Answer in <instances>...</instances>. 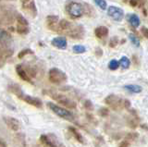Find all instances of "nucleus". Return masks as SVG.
<instances>
[{
	"mask_svg": "<svg viewBox=\"0 0 148 147\" xmlns=\"http://www.w3.org/2000/svg\"><path fill=\"white\" fill-rule=\"evenodd\" d=\"M132 59H133V62H135V63L137 64V65H138V64H139V60H138V57H137L136 56H133V57H132Z\"/></svg>",
	"mask_w": 148,
	"mask_h": 147,
	"instance_id": "45",
	"label": "nucleus"
},
{
	"mask_svg": "<svg viewBox=\"0 0 148 147\" xmlns=\"http://www.w3.org/2000/svg\"><path fill=\"white\" fill-rule=\"evenodd\" d=\"M0 147H8L6 142H5L3 139H1V138H0Z\"/></svg>",
	"mask_w": 148,
	"mask_h": 147,
	"instance_id": "44",
	"label": "nucleus"
},
{
	"mask_svg": "<svg viewBox=\"0 0 148 147\" xmlns=\"http://www.w3.org/2000/svg\"><path fill=\"white\" fill-rule=\"evenodd\" d=\"M141 34L145 36V38L148 39V29L146 28V27H142V29H141Z\"/></svg>",
	"mask_w": 148,
	"mask_h": 147,
	"instance_id": "37",
	"label": "nucleus"
},
{
	"mask_svg": "<svg viewBox=\"0 0 148 147\" xmlns=\"http://www.w3.org/2000/svg\"><path fill=\"white\" fill-rule=\"evenodd\" d=\"M145 4V0H138V6L139 8H143Z\"/></svg>",
	"mask_w": 148,
	"mask_h": 147,
	"instance_id": "43",
	"label": "nucleus"
},
{
	"mask_svg": "<svg viewBox=\"0 0 148 147\" xmlns=\"http://www.w3.org/2000/svg\"><path fill=\"white\" fill-rule=\"evenodd\" d=\"M108 15L116 21H121L124 18V11L120 8L110 6L108 8Z\"/></svg>",
	"mask_w": 148,
	"mask_h": 147,
	"instance_id": "7",
	"label": "nucleus"
},
{
	"mask_svg": "<svg viewBox=\"0 0 148 147\" xmlns=\"http://www.w3.org/2000/svg\"><path fill=\"white\" fill-rule=\"evenodd\" d=\"M31 54H34V51L31 50V49H29V48H26V49L21 50V51L18 54V57L20 58V59H21L24 57H26L27 55H31Z\"/></svg>",
	"mask_w": 148,
	"mask_h": 147,
	"instance_id": "29",
	"label": "nucleus"
},
{
	"mask_svg": "<svg viewBox=\"0 0 148 147\" xmlns=\"http://www.w3.org/2000/svg\"><path fill=\"white\" fill-rule=\"evenodd\" d=\"M18 98L22 101H24L25 103L32 105V107H37V108L43 107V103H42V101L39 98H36V97H34V96L25 94L24 93L18 96Z\"/></svg>",
	"mask_w": 148,
	"mask_h": 147,
	"instance_id": "9",
	"label": "nucleus"
},
{
	"mask_svg": "<svg viewBox=\"0 0 148 147\" xmlns=\"http://www.w3.org/2000/svg\"><path fill=\"white\" fill-rule=\"evenodd\" d=\"M0 45L5 48H10L11 45V36L7 31L1 28H0Z\"/></svg>",
	"mask_w": 148,
	"mask_h": 147,
	"instance_id": "12",
	"label": "nucleus"
},
{
	"mask_svg": "<svg viewBox=\"0 0 148 147\" xmlns=\"http://www.w3.org/2000/svg\"><path fill=\"white\" fill-rule=\"evenodd\" d=\"M129 39L132 43V44H134V46H136V47L140 46V40L138 39V37L135 34H129Z\"/></svg>",
	"mask_w": 148,
	"mask_h": 147,
	"instance_id": "27",
	"label": "nucleus"
},
{
	"mask_svg": "<svg viewBox=\"0 0 148 147\" xmlns=\"http://www.w3.org/2000/svg\"><path fill=\"white\" fill-rule=\"evenodd\" d=\"M119 39L117 37V36H114V37H112V38L110 39L108 45H109V47L114 48V47H116L119 44Z\"/></svg>",
	"mask_w": 148,
	"mask_h": 147,
	"instance_id": "33",
	"label": "nucleus"
},
{
	"mask_svg": "<svg viewBox=\"0 0 148 147\" xmlns=\"http://www.w3.org/2000/svg\"><path fill=\"white\" fill-rule=\"evenodd\" d=\"M16 71H17L18 76L20 77L22 81H27V82H32V79L28 76V74L26 73L24 68H23L22 65H17L16 66Z\"/></svg>",
	"mask_w": 148,
	"mask_h": 147,
	"instance_id": "16",
	"label": "nucleus"
},
{
	"mask_svg": "<svg viewBox=\"0 0 148 147\" xmlns=\"http://www.w3.org/2000/svg\"><path fill=\"white\" fill-rule=\"evenodd\" d=\"M119 64L121 66V68H123V70H127V68H129L130 65H131V61H130V59L127 57H122L121 58H120Z\"/></svg>",
	"mask_w": 148,
	"mask_h": 147,
	"instance_id": "25",
	"label": "nucleus"
},
{
	"mask_svg": "<svg viewBox=\"0 0 148 147\" xmlns=\"http://www.w3.org/2000/svg\"><path fill=\"white\" fill-rule=\"evenodd\" d=\"M0 47H1V46H0Z\"/></svg>",
	"mask_w": 148,
	"mask_h": 147,
	"instance_id": "51",
	"label": "nucleus"
},
{
	"mask_svg": "<svg viewBox=\"0 0 148 147\" xmlns=\"http://www.w3.org/2000/svg\"><path fill=\"white\" fill-rule=\"evenodd\" d=\"M2 14V20H3V24L6 25H10L14 21H16V13L13 10H1Z\"/></svg>",
	"mask_w": 148,
	"mask_h": 147,
	"instance_id": "10",
	"label": "nucleus"
},
{
	"mask_svg": "<svg viewBox=\"0 0 148 147\" xmlns=\"http://www.w3.org/2000/svg\"><path fill=\"white\" fill-rule=\"evenodd\" d=\"M51 44H52L53 46L57 47L58 49H66L67 44H68L67 39L65 37H61V36L54 38L52 41H51Z\"/></svg>",
	"mask_w": 148,
	"mask_h": 147,
	"instance_id": "15",
	"label": "nucleus"
},
{
	"mask_svg": "<svg viewBox=\"0 0 148 147\" xmlns=\"http://www.w3.org/2000/svg\"><path fill=\"white\" fill-rule=\"evenodd\" d=\"M108 114H109V110L108 108L103 107V108H101L99 110V115H100V116H102V117H108Z\"/></svg>",
	"mask_w": 148,
	"mask_h": 147,
	"instance_id": "36",
	"label": "nucleus"
},
{
	"mask_svg": "<svg viewBox=\"0 0 148 147\" xmlns=\"http://www.w3.org/2000/svg\"><path fill=\"white\" fill-rule=\"evenodd\" d=\"M102 55H103V50H102L100 47L95 48V56L100 57H102Z\"/></svg>",
	"mask_w": 148,
	"mask_h": 147,
	"instance_id": "39",
	"label": "nucleus"
},
{
	"mask_svg": "<svg viewBox=\"0 0 148 147\" xmlns=\"http://www.w3.org/2000/svg\"><path fill=\"white\" fill-rule=\"evenodd\" d=\"M16 31L18 34L21 35H25L30 31L29 25H21V24H17L16 26Z\"/></svg>",
	"mask_w": 148,
	"mask_h": 147,
	"instance_id": "24",
	"label": "nucleus"
},
{
	"mask_svg": "<svg viewBox=\"0 0 148 147\" xmlns=\"http://www.w3.org/2000/svg\"><path fill=\"white\" fill-rule=\"evenodd\" d=\"M58 17L54 15H49L46 18V26L47 28L53 31L58 33Z\"/></svg>",
	"mask_w": 148,
	"mask_h": 147,
	"instance_id": "14",
	"label": "nucleus"
},
{
	"mask_svg": "<svg viewBox=\"0 0 148 147\" xmlns=\"http://www.w3.org/2000/svg\"><path fill=\"white\" fill-rule=\"evenodd\" d=\"M140 121V119L137 116H134V115H132V117H130L128 119H127V123L130 128L132 129H135L137 126H138V123Z\"/></svg>",
	"mask_w": 148,
	"mask_h": 147,
	"instance_id": "22",
	"label": "nucleus"
},
{
	"mask_svg": "<svg viewBox=\"0 0 148 147\" xmlns=\"http://www.w3.org/2000/svg\"><path fill=\"white\" fill-rule=\"evenodd\" d=\"M13 54V50L10 48L0 47V68H2L6 64L8 58H9Z\"/></svg>",
	"mask_w": 148,
	"mask_h": 147,
	"instance_id": "13",
	"label": "nucleus"
},
{
	"mask_svg": "<svg viewBox=\"0 0 148 147\" xmlns=\"http://www.w3.org/2000/svg\"><path fill=\"white\" fill-rule=\"evenodd\" d=\"M108 28L106 26H99L95 30V34L98 39H104L108 35Z\"/></svg>",
	"mask_w": 148,
	"mask_h": 147,
	"instance_id": "18",
	"label": "nucleus"
},
{
	"mask_svg": "<svg viewBox=\"0 0 148 147\" xmlns=\"http://www.w3.org/2000/svg\"><path fill=\"white\" fill-rule=\"evenodd\" d=\"M69 132L71 133V134L73 135V137L75 138V139H76L79 142H81V144H83V142H84V140H83V138H82V134H81V133L79 132L74 127L69 126Z\"/></svg>",
	"mask_w": 148,
	"mask_h": 147,
	"instance_id": "20",
	"label": "nucleus"
},
{
	"mask_svg": "<svg viewBox=\"0 0 148 147\" xmlns=\"http://www.w3.org/2000/svg\"><path fill=\"white\" fill-rule=\"evenodd\" d=\"M47 107L59 118H62L64 119H66V120H69V121H71L74 119V115L71 111L60 107L58 105H56L54 103H47Z\"/></svg>",
	"mask_w": 148,
	"mask_h": 147,
	"instance_id": "3",
	"label": "nucleus"
},
{
	"mask_svg": "<svg viewBox=\"0 0 148 147\" xmlns=\"http://www.w3.org/2000/svg\"><path fill=\"white\" fill-rule=\"evenodd\" d=\"M124 88L126 89L127 91H129L130 93H132V94H139L141 93L143 91V88L140 85H136V84H128V85H125Z\"/></svg>",
	"mask_w": 148,
	"mask_h": 147,
	"instance_id": "21",
	"label": "nucleus"
},
{
	"mask_svg": "<svg viewBox=\"0 0 148 147\" xmlns=\"http://www.w3.org/2000/svg\"><path fill=\"white\" fill-rule=\"evenodd\" d=\"M119 67V61L116 60V59H112L109 63H108V68L111 70H118Z\"/></svg>",
	"mask_w": 148,
	"mask_h": 147,
	"instance_id": "31",
	"label": "nucleus"
},
{
	"mask_svg": "<svg viewBox=\"0 0 148 147\" xmlns=\"http://www.w3.org/2000/svg\"><path fill=\"white\" fill-rule=\"evenodd\" d=\"M45 93L47 95H49L51 98L54 99L55 101H57L58 103L62 105L65 107L74 109L77 107L76 103L74 102L73 100H71V98H69L68 96L64 95L62 94H58V93H56V92H52V91H46Z\"/></svg>",
	"mask_w": 148,
	"mask_h": 147,
	"instance_id": "1",
	"label": "nucleus"
},
{
	"mask_svg": "<svg viewBox=\"0 0 148 147\" xmlns=\"http://www.w3.org/2000/svg\"><path fill=\"white\" fill-rule=\"evenodd\" d=\"M123 107H125V108H130V107H131V103H130L129 100H127V99L123 100Z\"/></svg>",
	"mask_w": 148,
	"mask_h": 147,
	"instance_id": "41",
	"label": "nucleus"
},
{
	"mask_svg": "<svg viewBox=\"0 0 148 147\" xmlns=\"http://www.w3.org/2000/svg\"><path fill=\"white\" fill-rule=\"evenodd\" d=\"M82 8H83V14H86L88 17H90L92 15V8L90 5H88V4L84 3L82 5Z\"/></svg>",
	"mask_w": 148,
	"mask_h": 147,
	"instance_id": "32",
	"label": "nucleus"
},
{
	"mask_svg": "<svg viewBox=\"0 0 148 147\" xmlns=\"http://www.w3.org/2000/svg\"><path fill=\"white\" fill-rule=\"evenodd\" d=\"M83 105H84V107L87 109V110H92L94 109V105L91 102L90 100H85L84 103H83Z\"/></svg>",
	"mask_w": 148,
	"mask_h": 147,
	"instance_id": "35",
	"label": "nucleus"
},
{
	"mask_svg": "<svg viewBox=\"0 0 148 147\" xmlns=\"http://www.w3.org/2000/svg\"><path fill=\"white\" fill-rule=\"evenodd\" d=\"M95 2L97 6H98L101 10H106V7H108V5H106V0H95Z\"/></svg>",
	"mask_w": 148,
	"mask_h": 147,
	"instance_id": "34",
	"label": "nucleus"
},
{
	"mask_svg": "<svg viewBox=\"0 0 148 147\" xmlns=\"http://www.w3.org/2000/svg\"><path fill=\"white\" fill-rule=\"evenodd\" d=\"M3 23V20H2V14L1 12H0V25H1Z\"/></svg>",
	"mask_w": 148,
	"mask_h": 147,
	"instance_id": "48",
	"label": "nucleus"
},
{
	"mask_svg": "<svg viewBox=\"0 0 148 147\" xmlns=\"http://www.w3.org/2000/svg\"><path fill=\"white\" fill-rule=\"evenodd\" d=\"M129 3H130V5H131L132 8L138 6V0H130Z\"/></svg>",
	"mask_w": 148,
	"mask_h": 147,
	"instance_id": "42",
	"label": "nucleus"
},
{
	"mask_svg": "<svg viewBox=\"0 0 148 147\" xmlns=\"http://www.w3.org/2000/svg\"><path fill=\"white\" fill-rule=\"evenodd\" d=\"M143 15L145 16H147V12H146V8H143Z\"/></svg>",
	"mask_w": 148,
	"mask_h": 147,
	"instance_id": "47",
	"label": "nucleus"
},
{
	"mask_svg": "<svg viewBox=\"0 0 148 147\" xmlns=\"http://www.w3.org/2000/svg\"><path fill=\"white\" fill-rule=\"evenodd\" d=\"M40 141L43 144L47 147H64V145L56 139L52 135H41Z\"/></svg>",
	"mask_w": 148,
	"mask_h": 147,
	"instance_id": "8",
	"label": "nucleus"
},
{
	"mask_svg": "<svg viewBox=\"0 0 148 147\" xmlns=\"http://www.w3.org/2000/svg\"><path fill=\"white\" fill-rule=\"evenodd\" d=\"M127 137H128V139H130V140H135L136 138L138 137V134H137V133L132 132V133H129Z\"/></svg>",
	"mask_w": 148,
	"mask_h": 147,
	"instance_id": "38",
	"label": "nucleus"
},
{
	"mask_svg": "<svg viewBox=\"0 0 148 147\" xmlns=\"http://www.w3.org/2000/svg\"><path fill=\"white\" fill-rule=\"evenodd\" d=\"M105 103L113 110H119L123 107V99L116 94H109L105 99Z\"/></svg>",
	"mask_w": 148,
	"mask_h": 147,
	"instance_id": "5",
	"label": "nucleus"
},
{
	"mask_svg": "<svg viewBox=\"0 0 148 147\" xmlns=\"http://www.w3.org/2000/svg\"><path fill=\"white\" fill-rule=\"evenodd\" d=\"M23 68L25 70L26 73L28 74V76L31 78V79H32V78H34L36 76V70L34 68L30 67V66H23Z\"/></svg>",
	"mask_w": 148,
	"mask_h": 147,
	"instance_id": "26",
	"label": "nucleus"
},
{
	"mask_svg": "<svg viewBox=\"0 0 148 147\" xmlns=\"http://www.w3.org/2000/svg\"><path fill=\"white\" fill-rule=\"evenodd\" d=\"M67 12L72 19H78L83 14L82 5L78 2H71L67 6Z\"/></svg>",
	"mask_w": 148,
	"mask_h": 147,
	"instance_id": "4",
	"label": "nucleus"
},
{
	"mask_svg": "<svg viewBox=\"0 0 148 147\" xmlns=\"http://www.w3.org/2000/svg\"><path fill=\"white\" fill-rule=\"evenodd\" d=\"M0 1H1V0H0Z\"/></svg>",
	"mask_w": 148,
	"mask_h": 147,
	"instance_id": "50",
	"label": "nucleus"
},
{
	"mask_svg": "<svg viewBox=\"0 0 148 147\" xmlns=\"http://www.w3.org/2000/svg\"><path fill=\"white\" fill-rule=\"evenodd\" d=\"M72 50L76 54H82V53H84L86 51V48H85V46H83V45L76 44V45H74V46L72 47Z\"/></svg>",
	"mask_w": 148,
	"mask_h": 147,
	"instance_id": "28",
	"label": "nucleus"
},
{
	"mask_svg": "<svg viewBox=\"0 0 148 147\" xmlns=\"http://www.w3.org/2000/svg\"><path fill=\"white\" fill-rule=\"evenodd\" d=\"M31 0H21V2L23 4V5H24V4H27L28 2H30Z\"/></svg>",
	"mask_w": 148,
	"mask_h": 147,
	"instance_id": "46",
	"label": "nucleus"
},
{
	"mask_svg": "<svg viewBox=\"0 0 148 147\" xmlns=\"http://www.w3.org/2000/svg\"><path fill=\"white\" fill-rule=\"evenodd\" d=\"M16 21H17V24H21V25H29V23H28V21H27L23 16H21V14H18V15L16 16Z\"/></svg>",
	"mask_w": 148,
	"mask_h": 147,
	"instance_id": "30",
	"label": "nucleus"
},
{
	"mask_svg": "<svg viewBox=\"0 0 148 147\" xmlns=\"http://www.w3.org/2000/svg\"><path fill=\"white\" fill-rule=\"evenodd\" d=\"M48 77H49V81L54 84H61L64 83L65 81H67L68 80L66 73L58 70L57 68H51L48 73Z\"/></svg>",
	"mask_w": 148,
	"mask_h": 147,
	"instance_id": "2",
	"label": "nucleus"
},
{
	"mask_svg": "<svg viewBox=\"0 0 148 147\" xmlns=\"http://www.w3.org/2000/svg\"><path fill=\"white\" fill-rule=\"evenodd\" d=\"M119 147H130V142L128 141H122L119 144Z\"/></svg>",
	"mask_w": 148,
	"mask_h": 147,
	"instance_id": "40",
	"label": "nucleus"
},
{
	"mask_svg": "<svg viewBox=\"0 0 148 147\" xmlns=\"http://www.w3.org/2000/svg\"><path fill=\"white\" fill-rule=\"evenodd\" d=\"M122 1H123L124 3H127V2H128V0H122Z\"/></svg>",
	"mask_w": 148,
	"mask_h": 147,
	"instance_id": "49",
	"label": "nucleus"
},
{
	"mask_svg": "<svg viewBox=\"0 0 148 147\" xmlns=\"http://www.w3.org/2000/svg\"><path fill=\"white\" fill-rule=\"evenodd\" d=\"M3 120L9 130H11L13 131H18L21 130V122L15 118L3 117Z\"/></svg>",
	"mask_w": 148,
	"mask_h": 147,
	"instance_id": "11",
	"label": "nucleus"
},
{
	"mask_svg": "<svg viewBox=\"0 0 148 147\" xmlns=\"http://www.w3.org/2000/svg\"><path fill=\"white\" fill-rule=\"evenodd\" d=\"M127 19H128V21L130 22V24H131L133 28H137L141 23L140 19H139V17L136 14H129L127 16Z\"/></svg>",
	"mask_w": 148,
	"mask_h": 147,
	"instance_id": "19",
	"label": "nucleus"
},
{
	"mask_svg": "<svg viewBox=\"0 0 148 147\" xmlns=\"http://www.w3.org/2000/svg\"><path fill=\"white\" fill-rule=\"evenodd\" d=\"M22 8L30 16H32V18H35L37 15V10H36V7H35V4L34 2H31L29 4H24L22 7Z\"/></svg>",
	"mask_w": 148,
	"mask_h": 147,
	"instance_id": "17",
	"label": "nucleus"
},
{
	"mask_svg": "<svg viewBox=\"0 0 148 147\" xmlns=\"http://www.w3.org/2000/svg\"><path fill=\"white\" fill-rule=\"evenodd\" d=\"M8 91L10 92V93H12L13 94H15L17 95L18 97L20 96L21 94H23V92L22 90L21 89V87L17 85V84H11V85H9L8 86Z\"/></svg>",
	"mask_w": 148,
	"mask_h": 147,
	"instance_id": "23",
	"label": "nucleus"
},
{
	"mask_svg": "<svg viewBox=\"0 0 148 147\" xmlns=\"http://www.w3.org/2000/svg\"><path fill=\"white\" fill-rule=\"evenodd\" d=\"M66 34L72 39L81 40L84 37V28L81 25H74L69 29Z\"/></svg>",
	"mask_w": 148,
	"mask_h": 147,
	"instance_id": "6",
	"label": "nucleus"
}]
</instances>
